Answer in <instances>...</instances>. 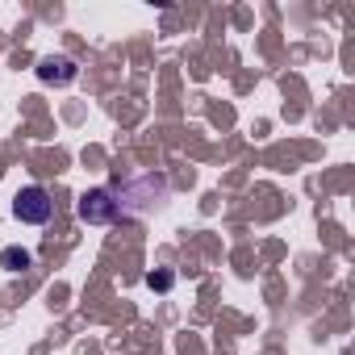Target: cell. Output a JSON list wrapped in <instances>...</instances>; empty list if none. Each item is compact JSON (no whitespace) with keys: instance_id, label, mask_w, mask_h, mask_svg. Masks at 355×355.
I'll use <instances>...</instances> for the list:
<instances>
[{"instance_id":"obj_3","label":"cell","mask_w":355,"mask_h":355,"mask_svg":"<svg viewBox=\"0 0 355 355\" xmlns=\"http://www.w3.org/2000/svg\"><path fill=\"white\" fill-rule=\"evenodd\" d=\"M80 76V67L67 59V55H46L42 63H38V80L42 84H71Z\"/></svg>"},{"instance_id":"obj_2","label":"cell","mask_w":355,"mask_h":355,"mask_svg":"<svg viewBox=\"0 0 355 355\" xmlns=\"http://www.w3.org/2000/svg\"><path fill=\"white\" fill-rule=\"evenodd\" d=\"M76 214H80V222H88V226H109V222H117L121 205H117V193H113V189H88V193L80 197Z\"/></svg>"},{"instance_id":"obj_4","label":"cell","mask_w":355,"mask_h":355,"mask_svg":"<svg viewBox=\"0 0 355 355\" xmlns=\"http://www.w3.org/2000/svg\"><path fill=\"white\" fill-rule=\"evenodd\" d=\"M0 259H5V268H9V272H26V268L34 263V259H30V251H17V247H9Z\"/></svg>"},{"instance_id":"obj_1","label":"cell","mask_w":355,"mask_h":355,"mask_svg":"<svg viewBox=\"0 0 355 355\" xmlns=\"http://www.w3.org/2000/svg\"><path fill=\"white\" fill-rule=\"evenodd\" d=\"M51 214H55V201H51V193H46L42 184H30V189H21V193L13 197V218H17V222L46 226Z\"/></svg>"}]
</instances>
